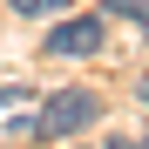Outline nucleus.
Returning <instances> with one entry per match:
<instances>
[{"mask_svg": "<svg viewBox=\"0 0 149 149\" xmlns=\"http://www.w3.org/2000/svg\"><path fill=\"white\" fill-rule=\"evenodd\" d=\"M20 20H41V14H68V0H7Z\"/></svg>", "mask_w": 149, "mask_h": 149, "instance_id": "obj_3", "label": "nucleus"}, {"mask_svg": "<svg viewBox=\"0 0 149 149\" xmlns=\"http://www.w3.org/2000/svg\"><path fill=\"white\" fill-rule=\"evenodd\" d=\"M95 115H102V95H95V88H61V95H47V102H41L34 122H20V136L61 142V136H74V129H88Z\"/></svg>", "mask_w": 149, "mask_h": 149, "instance_id": "obj_1", "label": "nucleus"}, {"mask_svg": "<svg viewBox=\"0 0 149 149\" xmlns=\"http://www.w3.org/2000/svg\"><path fill=\"white\" fill-rule=\"evenodd\" d=\"M115 149H122V142H115Z\"/></svg>", "mask_w": 149, "mask_h": 149, "instance_id": "obj_6", "label": "nucleus"}, {"mask_svg": "<svg viewBox=\"0 0 149 149\" xmlns=\"http://www.w3.org/2000/svg\"><path fill=\"white\" fill-rule=\"evenodd\" d=\"M109 14L115 20H136V27L149 34V0H109Z\"/></svg>", "mask_w": 149, "mask_h": 149, "instance_id": "obj_4", "label": "nucleus"}, {"mask_svg": "<svg viewBox=\"0 0 149 149\" xmlns=\"http://www.w3.org/2000/svg\"><path fill=\"white\" fill-rule=\"evenodd\" d=\"M41 47H47V54H61V61H81V54H95V47H102V20H95V14H74V20H54Z\"/></svg>", "mask_w": 149, "mask_h": 149, "instance_id": "obj_2", "label": "nucleus"}, {"mask_svg": "<svg viewBox=\"0 0 149 149\" xmlns=\"http://www.w3.org/2000/svg\"><path fill=\"white\" fill-rule=\"evenodd\" d=\"M142 102H149V88H142Z\"/></svg>", "mask_w": 149, "mask_h": 149, "instance_id": "obj_5", "label": "nucleus"}]
</instances>
